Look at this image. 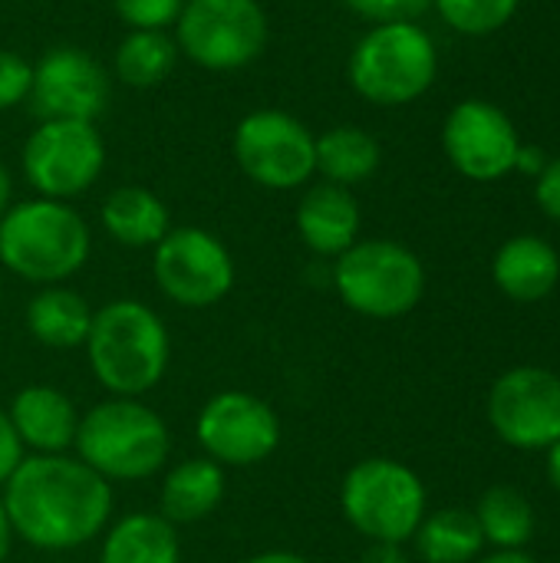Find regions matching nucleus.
I'll use <instances>...</instances> for the list:
<instances>
[{"label":"nucleus","mask_w":560,"mask_h":563,"mask_svg":"<svg viewBox=\"0 0 560 563\" xmlns=\"http://www.w3.org/2000/svg\"><path fill=\"white\" fill-rule=\"evenodd\" d=\"M13 538L46 554L76 551L112 521V485L76 455H26L0 488Z\"/></svg>","instance_id":"f257e3e1"},{"label":"nucleus","mask_w":560,"mask_h":563,"mask_svg":"<svg viewBox=\"0 0 560 563\" xmlns=\"http://www.w3.org/2000/svg\"><path fill=\"white\" fill-rule=\"evenodd\" d=\"M96 383L109 396L142 399L152 393L172 363V336L165 320L142 300L119 297L92 310V327L83 343Z\"/></svg>","instance_id":"f03ea898"},{"label":"nucleus","mask_w":560,"mask_h":563,"mask_svg":"<svg viewBox=\"0 0 560 563\" xmlns=\"http://www.w3.org/2000/svg\"><path fill=\"white\" fill-rule=\"evenodd\" d=\"M73 452L109 485L149 482L168 465L172 432L142 399L109 396L79 416Z\"/></svg>","instance_id":"7ed1b4c3"},{"label":"nucleus","mask_w":560,"mask_h":563,"mask_svg":"<svg viewBox=\"0 0 560 563\" xmlns=\"http://www.w3.org/2000/svg\"><path fill=\"white\" fill-rule=\"evenodd\" d=\"M89 251V224L69 201L30 198L0 218V264L26 284H66L86 267Z\"/></svg>","instance_id":"20e7f679"},{"label":"nucleus","mask_w":560,"mask_h":563,"mask_svg":"<svg viewBox=\"0 0 560 563\" xmlns=\"http://www.w3.org/2000/svg\"><path fill=\"white\" fill-rule=\"evenodd\" d=\"M439 76V49L416 20L373 23L350 49L347 79L373 106L396 109L422 99Z\"/></svg>","instance_id":"39448f33"},{"label":"nucleus","mask_w":560,"mask_h":563,"mask_svg":"<svg viewBox=\"0 0 560 563\" xmlns=\"http://www.w3.org/2000/svg\"><path fill=\"white\" fill-rule=\"evenodd\" d=\"M333 287L347 310L370 320H399L426 294V267L399 241H356L333 261Z\"/></svg>","instance_id":"423d86ee"},{"label":"nucleus","mask_w":560,"mask_h":563,"mask_svg":"<svg viewBox=\"0 0 560 563\" xmlns=\"http://www.w3.org/2000/svg\"><path fill=\"white\" fill-rule=\"evenodd\" d=\"M340 511L370 544H406L426 518V485L396 459H360L343 475Z\"/></svg>","instance_id":"0eeeda50"},{"label":"nucleus","mask_w":560,"mask_h":563,"mask_svg":"<svg viewBox=\"0 0 560 563\" xmlns=\"http://www.w3.org/2000/svg\"><path fill=\"white\" fill-rule=\"evenodd\" d=\"M267 13L257 0H185L175 20V43L195 66L231 73L267 49Z\"/></svg>","instance_id":"6e6552de"},{"label":"nucleus","mask_w":560,"mask_h":563,"mask_svg":"<svg viewBox=\"0 0 560 563\" xmlns=\"http://www.w3.org/2000/svg\"><path fill=\"white\" fill-rule=\"evenodd\" d=\"M317 135L284 109L248 112L231 139L238 168L261 188L294 191L317 175Z\"/></svg>","instance_id":"1a4fd4ad"},{"label":"nucleus","mask_w":560,"mask_h":563,"mask_svg":"<svg viewBox=\"0 0 560 563\" xmlns=\"http://www.w3.org/2000/svg\"><path fill=\"white\" fill-rule=\"evenodd\" d=\"M106 168V142L96 122L43 119L23 145V175L40 198L73 201Z\"/></svg>","instance_id":"9d476101"},{"label":"nucleus","mask_w":560,"mask_h":563,"mask_svg":"<svg viewBox=\"0 0 560 563\" xmlns=\"http://www.w3.org/2000/svg\"><path fill=\"white\" fill-rule=\"evenodd\" d=\"M155 287L185 310H208L234 290V257L205 228H172L152 247Z\"/></svg>","instance_id":"9b49d317"},{"label":"nucleus","mask_w":560,"mask_h":563,"mask_svg":"<svg viewBox=\"0 0 560 563\" xmlns=\"http://www.w3.org/2000/svg\"><path fill=\"white\" fill-rule=\"evenodd\" d=\"M277 409L244 389L215 393L195 419V439L201 455L221 468H254L267 462L281 445Z\"/></svg>","instance_id":"f8f14e48"},{"label":"nucleus","mask_w":560,"mask_h":563,"mask_svg":"<svg viewBox=\"0 0 560 563\" xmlns=\"http://www.w3.org/2000/svg\"><path fill=\"white\" fill-rule=\"evenodd\" d=\"M488 422L502 442L548 452L560 439V376L541 366L502 373L488 393Z\"/></svg>","instance_id":"ddd939ff"},{"label":"nucleus","mask_w":560,"mask_h":563,"mask_svg":"<svg viewBox=\"0 0 560 563\" xmlns=\"http://www.w3.org/2000/svg\"><path fill=\"white\" fill-rule=\"evenodd\" d=\"M518 125L488 99H462L442 122V152L469 181H498L515 172Z\"/></svg>","instance_id":"4468645a"},{"label":"nucleus","mask_w":560,"mask_h":563,"mask_svg":"<svg viewBox=\"0 0 560 563\" xmlns=\"http://www.w3.org/2000/svg\"><path fill=\"white\" fill-rule=\"evenodd\" d=\"M112 96L109 73L102 63L76 46H56L33 66L30 102L43 119L96 122Z\"/></svg>","instance_id":"2eb2a0df"},{"label":"nucleus","mask_w":560,"mask_h":563,"mask_svg":"<svg viewBox=\"0 0 560 563\" xmlns=\"http://www.w3.org/2000/svg\"><path fill=\"white\" fill-rule=\"evenodd\" d=\"M10 426L26 455H66L76 442L79 409L56 386H23L7 406Z\"/></svg>","instance_id":"dca6fc26"},{"label":"nucleus","mask_w":560,"mask_h":563,"mask_svg":"<svg viewBox=\"0 0 560 563\" xmlns=\"http://www.w3.org/2000/svg\"><path fill=\"white\" fill-rule=\"evenodd\" d=\"M294 224L310 254L337 261L347 247H353L360 241L363 214H360V201L353 198L350 188L317 181L297 201Z\"/></svg>","instance_id":"f3484780"},{"label":"nucleus","mask_w":560,"mask_h":563,"mask_svg":"<svg viewBox=\"0 0 560 563\" xmlns=\"http://www.w3.org/2000/svg\"><path fill=\"white\" fill-rule=\"evenodd\" d=\"M495 287L518 303L545 300L560 280V257L551 241L538 234H515L508 238L495 261H492Z\"/></svg>","instance_id":"a211bd4d"},{"label":"nucleus","mask_w":560,"mask_h":563,"mask_svg":"<svg viewBox=\"0 0 560 563\" xmlns=\"http://www.w3.org/2000/svg\"><path fill=\"white\" fill-rule=\"evenodd\" d=\"M224 492H228V475L218 462H211L208 455L185 459L172 465L162 478L158 515L175 528L198 525L221 508Z\"/></svg>","instance_id":"6ab92c4d"},{"label":"nucleus","mask_w":560,"mask_h":563,"mask_svg":"<svg viewBox=\"0 0 560 563\" xmlns=\"http://www.w3.org/2000/svg\"><path fill=\"white\" fill-rule=\"evenodd\" d=\"M99 563H182L178 528L158 511H135L109 521L99 544Z\"/></svg>","instance_id":"aec40b11"},{"label":"nucleus","mask_w":560,"mask_h":563,"mask_svg":"<svg viewBox=\"0 0 560 563\" xmlns=\"http://www.w3.org/2000/svg\"><path fill=\"white\" fill-rule=\"evenodd\" d=\"M92 327V307L83 294L66 284L40 287L26 303V330L30 336L56 353L79 350Z\"/></svg>","instance_id":"412c9836"},{"label":"nucleus","mask_w":560,"mask_h":563,"mask_svg":"<svg viewBox=\"0 0 560 563\" xmlns=\"http://www.w3.org/2000/svg\"><path fill=\"white\" fill-rule=\"evenodd\" d=\"M99 218L109 238L122 247H155L172 231L165 201L142 185H122L109 191Z\"/></svg>","instance_id":"4be33fe9"},{"label":"nucleus","mask_w":560,"mask_h":563,"mask_svg":"<svg viewBox=\"0 0 560 563\" xmlns=\"http://www.w3.org/2000/svg\"><path fill=\"white\" fill-rule=\"evenodd\" d=\"M317 175L330 185L353 188L370 181L380 172L383 148L380 142L360 125H333L317 135L314 142Z\"/></svg>","instance_id":"5701e85b"},{"label":"nucleus","mask_w":560,"mask_h":563,"mask_svg":"<svg viewBox=\"0 0 560 563\" xmlns=\"http://www.w3.org/2000/svg\"><path fill=\"white\" fill-rule=\"evenodd\" d=\"M413 541L416 554L426 563H472L485 548L482 528L465 508H442L426 515Z\"/></svg>","instance_id":"b1692460"},{"label":"nucleus","mask_w":560,"mask_h":563,"mask_svg":"<svg viewBox=\"0 0 560 563\" xmlns=\"http://www.w3.org/2000/svg\"><path fill=\"white\" fill-rule=\"evenodd\" d=\"M472 515L482 528L485 544L498 551H525V544L535 538V508L512 485H492L479 498Z\"/></svg>","instance_id":"393cba45"},{"label":"nucleus","mask_w":560,"mask_h":563,"mask_svg":"<svg viewBox=\"0 0 560 563\" xmlns=\"http://www.w3.org/2000/svg\"><path fill=\"white\" fill-rule=\"evenodd\" d=\"M178 63V43L165 30H129L116 49L112 69L125 86L149 89L172 76Z\"/></svg>","instance_id":"a878e982"},{"label":"nucleus","mask_w":560,"mask_h":563,"mask_svg":"<svg viewBox=\"0 0 560 563\" xmlns=\"http://www.w3.org/2000/svg\"><path fill=\"white\" fill-rule=\"evenodd\" d=\"M521 0H432L442 23L462 36H488L512 23Z\"/></svg>","instance_id":"bb28decb"},{"label":"nucleus","mask_w":560,"mask_h":563,"mask_svg":"<svg viewBox=\"0 0 560 563\" xmlns=\"http://www.w3.org/2000/svg\"><path fill=\"white\" fill-rule=\"evenodd\" d=\"M112 7L129 30H168L175 26L185 0H112Z\"/></svg>","instance_id":"cd10ccee"},{"label":"nucleus","mask_w":560,"mask_h":563,"mask_svg":"<svg viewBox=\"0 0 560 563\" xmlns=\"http://www.w3.org/2000/svg\"><path fill=\"white\" fill-rule=\"evenodd\" d=\"M30 89H33V66L13 49H0V112L26 102Z\"/></svg>","instance_id":"c85d7f7f"},{"label":"nucleus","mask_w":560,"mask_h":563,"mask_svg":"<svg viewBox=\"0 0 560 563\" xmlns=\"http://www.w3.org/2000/svg\"><path fill=\"white\" fill-rule=\"evenodd\" d=\"M356 16L370 23H389V20H419L432 0H343Z\"/></svg>","instance_id":"c756f323"},{"label":"nucleus","mask_w":560,"mask_h":563,"mask_svg":"<svg viewBox=\"0 0 560 563\" xmlns=\"http://www.w3.org/2000/svg\"><path fill=\"white\" fill-rule=\"evenodd\" d=\"M535 201L548 218L560 221V155L548 158V165L535 178Z\"/></svg>","instance_id":"7c9ffc66"},{"label":"nucleus","mask_w":560,"mask_h":563,"mask_svg":"<svg viewBox=\"0 0 560 563\" xmlns=\"http://www.w3.org/2000/svg\"><path fill=\"white\" fill-rule=\"evenodd\" d=\"M26 459V449L20 445L13 426H10V416L7 409H0V488L10 482V475L20 468V462Z\"/></svg>","instance_id":"2f4dec72"},{"label":"nucleus","mask_w":560,"mask_h":563,"mask_svg":"<svg viewBox=\"0 0 560 563\" xmlns=\"http://www.w3.org/2000/svg\"><path fill=\"white\" fill-rule=\"evenodd\" d=\"M545 165H548V155H545L538 145H525V142H521V148H518V162H515V172H525V175L538 178Z\"/></svg>","instance_id":"473e14b6"},{"label":"nucleus","mask_w":560,"mask_h":563,"mask_svg":"<svg viewBox=\"0 0 560 563\" xmlns=\"http://www.w3.org/2000/svg\"><path fill=\"white\" fill-rule=\"evenodd\" d=\"M363 563H406L403 544H370Z\"/></svg>","instance_id":"72a5a7b5"},{"label":"nucleus","mask_w":560,"mask_h":563,"mask_svg":"<svg viewBox=\"0 0 560 563\" xmlns=\"http://www.w3.org/2000/svg\"><path fill=\"white\" fill-rule=\"evenodd\" d=\"M244 563H314V561H307L304 554H294V551H261V554L248 558Z\"/></svg>","instance_id":"f704fd0d"},{"label":"nucleus","mask_w":560,"mask_h":563,"mask_svg":"<svg viewBox=\"0 0 560 563\" xmlns=\"http://www.w3.org/2000/svg\"><path fill=\"white\" fill-rule=\"evenodd\" d=\"M10 548H13V528H10V518L3 511V498H0V563H7L10 558Z\"/></svg>","instance_id":"c9c22d12"},{"label":"nucleus","mask_w":560,"mask_h":563,"mask_svg":"<svg viewBox=\"0 0 560 563\" xmlns=\"http://www.w3.org/2000/svg\"><path fill=\"white\" fill-rule=\"evenodd\" d=\"M479 563H535V558H528L525 551H495Z\"/></svg>","instance_id":"e433bc0d"},{"label":"nucleus","mask_w":560,"mask_h":563,"mask_svg":"<svg viewBox=\"0 0 560 563\" xmlns=\"http://www.w3.org/2000/svg\"><path fill=\"white\" fill-rule=\"evenodd\" d=\"M548 478H551L554 492L560 495V439L548 449Z\"/></svg>","instance_id":"4c0bfd02"},{"label":"nucleus","mask_w":560,"mask_h":563,"mask_svg":"<svg viewBox=\"0 0 560 563\" xmlns=\"http://www.w3.org/2000/svg\"><path fill=\"white\" fill-rule=\"evenodd\" d=\"M10 198H13V181H10L7 165L0 162V218H3V211L10 208Z\"/></svg>","instance_id":"58836bf2"},{"label":"nucleus","mask_w":560,"mask_h":563,"mask_svg":"<svg viewBox=\"0 0 560 563\" xmlns=\"http://www.w3.org/2000/svg\"><path fill=\"white\" fill-rule=\"evenodd\" d=\"M0 307H3V287H0Z\"/></svg>","instance_id":"ea45409f"}]
</instances>
